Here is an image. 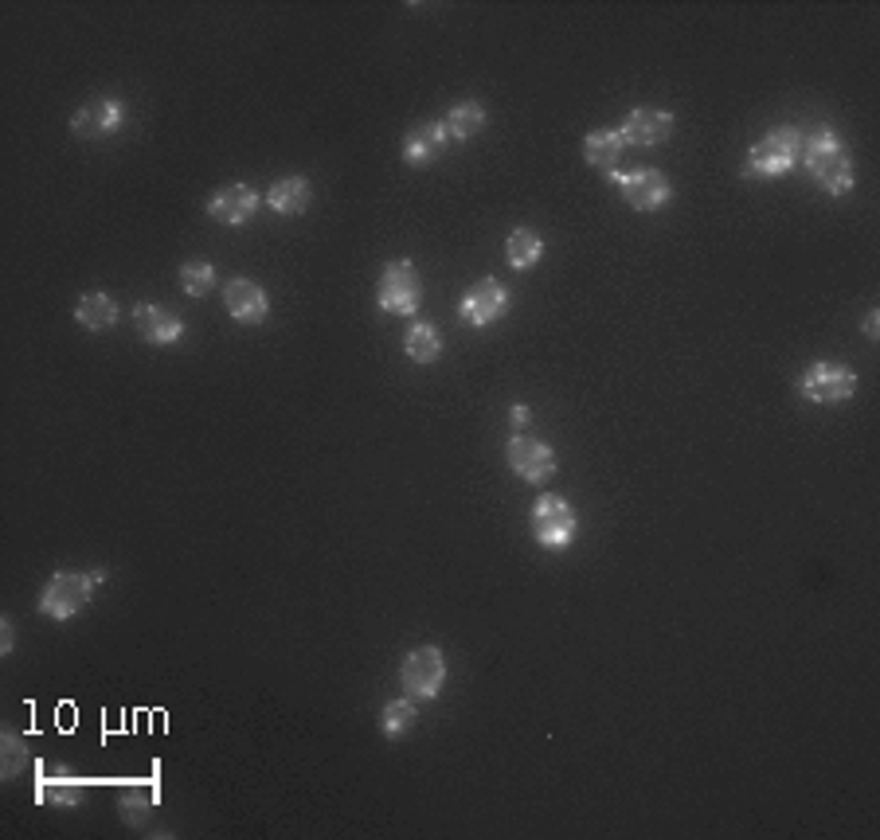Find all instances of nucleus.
<instances>
[{"label": "nucleus", "mask_w": 880, "mask_h": 840, "mask_svg": "<svg viewBox=\"0 0 880 840\" xmlns=\"http://www.w3.org/2000/svg\"><path fill=\"white\" fill-rule=\"evenodd\" d=\"M802 157V133L794 125H779L771 130L756 150L744 161V173L748 176H779Z\"/></svg>", "instance_id": "1"}, {"label": "nucleus", "mask_w": 880, "mask_h": 840, "mask_svg": "<svg viewBox=\"0 0 880 840\" xmlns=\"http://www.w3.org/2000/svg\"><path fill=\"white\" fill-rule=\"evenodd\" d=\"M575 528H580L575 508L563 497H556V493H544V497L532 505V535H537V543L548 548V552L568 548V543L575 540Z\"/></svg>", "instance_id": "2"}, {"label": "nucleus", "mask_w": 880, "mask_h": 840, "mask_svg": "<svg viewBox=\"0 0 880 840\" xmlns=\"http://www.w3.org/2000/svg\"><path fill=\"white\" fill-rule=\"evenodd\" d=\"M442 681H447V656L435 645L411 649V653L404 656V665H399V684H404V692L411 700H431V696H439Z\"/></svg>", "instance_id": "3"}, {"label": "nucleus", "mask_w": 880, "mask_h": 840, "mask_svg": "<svg viewBox=\"0 0 880 840\" xmlns=\"http://www.w3.org/2000/svg\"><path fill=\"white\" fill-rule=\"evenodd\" d=\"M419 301H422V278L415 270V263H407V258L387 263L384 274H380V309L407 317L419 309Z\"/></svg>", "instance_id": "4"}, {"label": "nucleus", "mask_w": 880, "mask_h": 840, "mask_svg": "<svg viewBox=\"0 0 880 840\" xmlns=\"http://www.w3.org/2000/svg\"><path fill=\"white\" fill-rule=\"evenodd\" d=\"M90 590H95V578L87 575H75V571H55L52 583L44 587V595H40V610L47 614V618H55V622H67V618H75V614L87 606Z\"/></svg>", "instance_id": "5"}, {"label": "nucleus", "mask_w": 880, "mask_h": 840, "mask_svg": "<svg viewBox=\"0 0 880 840\" xmlns=\"http://www.w3.org/2000/svg\"><path fill=\"white\" fill-rule=\"evenodd\" d=\"M799 391H802V399H810V404H845V399H854L857 376L845 368V364L822 360V364H814V368L802 376Z\"/></svg>", "instance_id": "6"}, {"label": "nucleus", "mask_w": 880, "mask_h": 840, "mask_svg": "<svg viewBox=\"0 0 880 840\" xmlns=\"http://www.w3.org/2000/svg\"><path fill=\"white\" fill-rule=\"evenodd\" d=\"M505 309H509V289H505L497 278L474 281V286L462 294V301H458V313H462V321H470L474 329L493 324L497 317L505 313Z\"/></svg>", "instance_id": "7"}, {"label": "nucleus", "mask_w": 880, "mask_h": 840, "mask_svg": "<svg viewBox=\"0 0 880 840\" xmlns=\"http://www.w3.org/2000/svg\"><path fill=\"white\" fill-rule=\"evenodd\" d=\"M623 185V200L630 203L634 211H658L669 203L673 188L669 180L658 173V168H634V173H610Z\"/></svg>", "instance_id": "8"}, {"label": "nucleus", "mask_w": 880, "mask_h": 840, "mask_svg": "<svg viewBox=\"0 0 880 840\" xmlns=\"http://www.w3.org/2000/svg\"><path fill=\"white\" fill-rule=\"evenodd\" d=\"M505 457H509L513 473H517V477H525V482H532V485H544L548 477L556 473L552 446H548V442H537V438L517 434L509 446H505Z\"/></svg>", "instance_id": "9"}, {"label": "nucleus", "mask_w": 880, "mask_h": 840, "mask_svg": "<svg viewBox=\"0 0 880 840\" xmlns=\"http://www.w3.org/2000/svg\"><path fill=\"white\" fill-rule=\"evenodd\" d=\"M118 125H122V102H118V98H87V102L75 110V118H70V133L82 141L106 137V133H114Z\"/></svg>", "instance_id": "10"}, {"label": "nucleus", "mask_w": 880, "mask_h": 840, "mask_svg": "<svg viewBox=\"0 0 880 840\" xmlns=\"http://www.w3.org/2000/svg\"><path fill=\"white\" fill-rule=\"evenodd\" d=\"M255 208H258V196L251 185H223L208 196V215L216 219V223H223V228L246 223V219L255 215Z\"/></svg>", "instance_id": "11"}, {"label": "nucleus", "mask_w": 880, "mask_h": 840, "mask_svg": "<svg viewBox=\"0 0 880 840\" xmlns=\"http://www.w3.org/2000/svg\"><path fill=\"white\" fill-rule=\"evenodd\" d=\"M223 301H228V313L235 317L239 324H263L266 313H271L266 289L251 278H231L228 286H223Z\"/></svg>", "instance_id": "12"}, {"label": "nucleus", "mask_w": 880, "mask_h": 840, "mask_svg": "<svg viewBox=\"0 0 880 840\" xmlns=\"http://www.w3.org/2000/svg\"><path fill=\"white\" fill-rule=\"evenodd\" d=\"M618 133H623V141H634V145H661L673 133V114L658 110V106H638V110L626 114Z\"/></svg>", "instance_id": "13"}, {"label": "nucleus", "mask_w": 880, "mask_h": 840, "mask_svg": "<svg viewBox=\"0 0 880 840\" xmlns=\"http://www.w3.org/2000/svg\"><path fill=\"white\" fill-rule=\"evenodd\" d=\"M133 324H138L141 341H150V344H173V341H180V333H185L180 313L168 306H138Z\"/></svg>", "instance_id": "14"}, {"label": "nucleus", "mask_w": 880, "mask_h": 840, "mask_svg": "<svg viewBox=\"0 0 880 840\" xmlns=\"http://www.w3.org/2000/svg\"><path fill=\"white\" fill-rule=\"evenodd\" d=\"M450 145V133L442 122H422L404 137V161L407 165H431L442 150Z\"/></svg>", "instance_id": "15"}, {"label": "nucleus", "mask_w": 880, "mask_h": 840, "mask_svg": "<svg viewBox=\"0 0 880 840\" xmlns=\"http://www.w3.org/2000/svg\"><path fill=\"white\" fill-rule=\"evenodd\" d=\"M810 173H814V180H818L829 196H842L854 188V157H849L842 145H837L834 153H826V157L810 161Z\"/></svg>", "instance_id": "16"}, {"label": "nucleus", "mask_w": 880, "mask_h": 840, "mask_svg": "<svg viewBox=\"0 0 880 840\" xmlns=\"http://www.w3.org/2000/svg\"><path fill=\"white\" fill-rule=\"evenodd\" d=\"M75 321H79L82 329H90V333H106V329L118 324V301L110 298V294H102V289H90V294L79 298V306H75Z\"/></svg>", "instance_id": "17"}, {"label": "nucleus", "mask_w": 880, "mask_h": 840, "mask_svg": "<svg viewBox=\"0 0 880 840\" xmlns=\"http://www.w3.org/2000/svg\"><path fill=\"white\" fill-rule=\"evenodd\" d=\"M623 133L618 130H591L587 137H583V161H587L591 168H598V173H607V168L618 165V157H623Z\"/></svg>", "instance_id": "18"}, {"label": "nucleus", "mask_w": 880, "mask_h": 840, "mask_svg": "<svg viewBox=\"0 0 880 840\" xmlns=\"http://www.w3.org/2000/svg\"><path fill=\"white\" fill-rule=\"evenodd\" d=\"M309 196H314V188H309L306 176H286V180H278V185L266 192V203H271L278 215H301V211L309 208Z\"/></svg>", "instance_id": "19"}, {"label": "nucleus", "mask_w": 880, "mask_h": 840, "mask_svg": "<svg viewBox=\"0 0 880 840\" xmlns=\"http://www.w3.org/2000/svg\"><path fill=\"white\" fill-rule=\"evenodd\" d=\"M482 125H485V106L482 102H458V106H450V114H447V133L454 141H470V137H477L482 133Z\"/></svg>", "instance_id": "20"}, {"label": "nucleus", "mask_w": 880, "mask_h": 840, "mask_svg": "<svg viewBox=\"0 0 880 840\" xmlns=\"http://www.w3.org/2000/svg\"><path fill=\"white\" fill-rule=\"evenodd\" d=\"M404 352L415 360V364H431V360L442 352V336H439V329H435L431 321L411 324V329H407V336H404Z\"/></svg>", "instance_id": "21"}, {"label": "nucleus", "mask_w": 880, "mask_h": 840, "mask_svg": "<svg viewBox=\"0 0 880 840\" xmlns=\"http://www.w3.org/2000/svg\"><path fill=\"white\" fill-rule=\"evenodd\" d=\"M505 254H509V263L517 270H528V266H537L544 258V239L532 228H517L509 235V243H505Z\"/></svg>", "instance_id": "22"}, {"label": "nucleus", "mask_w": 880, "mask_h": 840, "mask_svg": "<svg viewBox=\"0 0 880 840\" xmlns=\"http://www.w3.org/2000/svg\"><path fill=\"white\" fill-rule=\"evenodd\" d=\"M211 286H216V270H211L208 263H185L180 266V289H185L188 298H208Z\"/></svg>", "instance_id": "23"}, {"label": "nucleus", "mask_w": 880, "mask_h": 840, "mask_svg": "<svg viewBox=\"0 0 880 840\" xmlns=\"http://www.w3.org/2000/svg\"><path fill=\"white\" fill-rule=\"evenodd\" d=\"M380 727H384L387 739H399L404 731H411V727H415V704H407V700L387 704V708L380 711Z\"/></svg>", "instance_id": "24"}, {"label": "nucleus", "mask_w": 880, "mask_h": 840, "mask_svg": "<svg viewBox=\"0 0 880 840\" xmlns=\"http://www.w3.org/2000/svg\"><path fill=\"white\" fill-rule=\"evenodd\" d=\"M79 794H82V782H75V778H47L44 786H40V797H47L55 806H75Z\"/></svg>", "instance_id": "25"}, {"label": "nucleus", "mask_w": 880, "mask_h": 840, "mask_svg": "<svg viewBox=\"0 0 880 840\" xmlns=\"http://www.w3.org/2000/svg\"><path fill=\"white\" fill-rule=\"evenodd\" d=\"M0 754H4V778H16V774L28 766V747H24V739H20V736H4Z\"/></svg>", "instance_id": "26"}, {"label": "nucleus", "mask_w": 880, "mask_h": 840, "mask_svg": "<svg viewBox=\"0 0 880 840\" xmlns=\"http://www.w3.org/2000/svg\"><path fill=\"white\" fill-rule=\"evenodd\" d=\"M145 809H150L145 797H122V817H141Z\"/></svg>", "instance_id": "27"}, {"label": "nucleus", "mask_w": 880, "mask_h": 840, "mask_svg": "<svg viewBox=\"0 0 880 840\" xmlns=\"http://www.w3.org/2000/svg\"><path fill=\"white\" fill-rule=\"evenodd\" d=\"M0 638H4V641H0V649H4V653H12V645H16V641H12V622H9V618L0 622Z\"/></svg>", "instance_id": "28"}, {"label": "nucleus", "mask_w": 880, "mask_h": 840, "mask_svg": "<svg viewBox=\"0 0 880 840\" xmlns=\"http://www.w3.org/2000/svg\"><path fill=\"white\" fill-rule=\"evenodd\" d=\"M877 324H880V317H877V313H869V317H865V336H869V341H877V336H880V329H877Z\"/></svg>", "instance_id": "29"}, {"label": "nucleus", "mask_w": 880, "mask_h": 840, "mask_svg": "<svg viewBox=\"0 0 880 840\" xmlns=\"http://www.w3.org/2000/svg\"><path fill=\"white\" fill-rule=\"evenodd\" d=\"M525 422H528V407L517 404V407H513V427H525Z\"/></svg>", "instance_id": "30"}]
</instances>
